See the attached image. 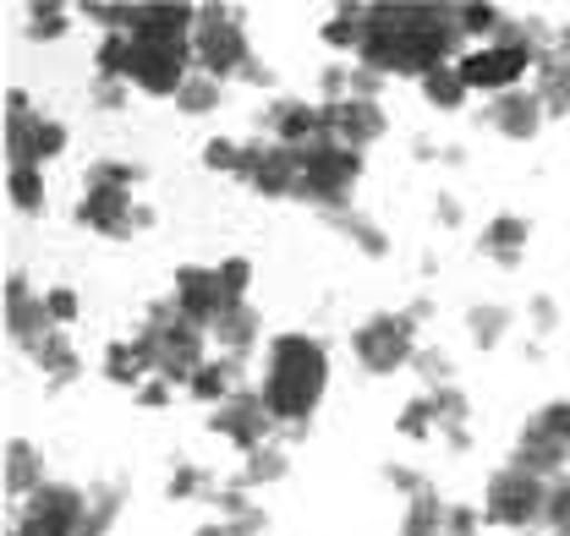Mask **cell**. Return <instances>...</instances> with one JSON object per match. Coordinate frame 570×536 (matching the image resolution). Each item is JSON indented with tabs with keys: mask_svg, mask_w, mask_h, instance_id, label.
Returning <instances> with one entry per match:
<instances>
[{
	"mask_svg": "<svg viewBox=\"0 0 570 536\" xmlns=\"http://www.w3.org/2000/svg\"><path fill=\"white\" fill-rule=\"evenodd\" d=\"M466 33L455 22V6H433V0H379L362 17V44H356V67L379 71V77H417L461 61Z\"/></svg>",
	"mask_w": 570,
	"mask_h": 536,
	"instance_id": "cell-1",
	"label": "cell"
},
{
	"mask_svg": "<svg viewBox=\"0 0 570 536\" xmlns=\"http://www.w3.org/2000/svg\"><path fill=\"white\" fill-rule=\"evenodd\" d=\"M258 395L269 405V416L291 427V433H307L313 427V410L330 395V350L324 339L302 335H275L264 345V378H258Z\"/></svg>",
	"mask_w": 570,
	"mask_h": 536,
	"instance_id": "cell-2",
	"label": "cell"
},
{
	"mask_svg": "<svg viewBox=\"0 0 570 536\" xmlns=\"http://www.w3.org/2000/svg\"><path fill=\"white\" fill-rule=\"evenodd\" d=\"M138 339H142V350H148V361H154V378H170L176 389H187L193 373L209 361V329L193 324L170 296L142 312Z\"/></svg>",
	"mask_w": 570,
	"mask_h": 536,
	"instance_id": "cell-3",
	"label": "cell"
},
{
	"mask_svg": "<svg viewBox=\"0 0 570 536\" xmlns=\"http://www.w3.org/2000/svg\"><path fill=\"white\" fill-rule=\"evenodd\" d=\"M296 153H302L296 198L313 202L324 219L341 214V208H352V192H356V181H362V153H356V148L324 137V142H313V148H296Z\"/></svg>",
	"mask_w": 570,
	"mask_h": 536,
	"instance_id": "cell-4",
	"label": "cell"
},
{
	"mask_svg": "<svg viewBox=\"0 0 570 536\" xmlns=\"http://www.w3.org/2000/svg\"><path fill=\"white\" fill-rule=\"evenodd\" d=\"M253 39L242 11L230 6H198V28H193V67L219 77V82H242V71L253 67Z\"/></svg>",
	"mask_w": 570,
	"mask_h": 536,
	"instance_id": "cell-5",
	"label": "cell"
},
{
	"mask_svg": "<svg viewBox=\"0 0 570 536\" xmlns=\"http://www.w3.org/2000/svg\"><path fill=\"white\" fill-rule=\"evenodd\" d=\"M483 520L499 532H532L549 520V482L521 466H499L483 487Z\"/></svg>",
	"mask_w": 570,
	"mask_h": 536,
	"instance_id": "cell-6",
	"label": "cell"
},
{
	"mask_svg": "<svg viewBox=\"0 0 570 536\" xmlns=\"http://www.w3.org/2000/svg\"><path fill=\"white\" fill-rule=\"evenodd\" d=\"M352 356L367 378H390L417 361V318L412 312H373L352 329Z\"/></svg>",
	"mask_w": 570,
	"mask_h": 536,
	"instance_id": "cell-7",
	"label": "cell"
},
{
	"mask_svg": "<svg viewBox=\"0 0 570 536\" xmlns=\"http://www.w3.org/2000/svg\"><path fill=\"white\" fill-rule=\"evenodd\" d=\"M510 466L532 470V476H543V482L566 476L570 470V400H549L527 416Z\"/></svg>",
	"mask_w": 570,
	"mask_h": 536,
	"instance_id": "cell-8",
	"label": "cell"
},
{
	"mask_svg": "<svg viewBox=\"0 0 570 536\" xmlns=\"http://www.w3.org/2000/svg\"><path fill=\"white\" fill-rule=\"evenodd\" d=\"M56 153H67V127L56 116H39L33 99L22 88L6 93V170H22V165H50Z\"/></svg>",
	"mask_w": 570,
	"mask_h": 536,
	"instance_id": "cell-9",
	"label": "cell"
},
{
	"mask_svg": "<svg viewBox=\"0 0 570 536\" xmlns=\"http://www.w3.org/2000/svg\"><path fill=\"white\" fill-rule=\"evenodd\" d=\"M82 515H88V487L45 482L33 498H22L11 509V532L6 536H82Z\"/></svg>",
	"mask_w": 570,
	"mask_h": 536,
	"instance_id": "cell-10",
	"label": "cell"
},
{
	"mask_svg": "<svg viewBox=\"0 0 570 536\" xmlns=\"http://www.w3.org/2000/svg\"><path fill=\"white\" fill-rule=\"evenodd\" d=\"M455 71H461V82L472 88V93H510V88H521V77L527 71H538V56L532 50H521V44H466L461 50V61H455Z\"/></svg>",
	"mask_w": 570,
	"mask_h": 536,
	"instance_id": "cell-11",
	"label": "cell"
},
{
	"mask_svg": "<svg viewBox=\"0 0 570 536\" xmlns=\"http://www.w3.org/2000/svg\"><path fill=\"white\" fill-rule=\"evenodd\" d=\"M275 416H269V405L258 389H236L225 405H214L209 410V433L214 438H225L230 449H242V455H253V449H264V444H275Z\"/></svg>",
	"mask_w": 570,
	"mask_h": 536,
	"instance_id": "cell-12",
	"label": "cell"
},
{
	"mask_svg": "<svg viewBox=\"0 0 570 536\" xmlns=\"http://www.w3.org/2000/svg\"><path fill=\"white\" fill-rule=\"evenodd\" d=\"M242 187H253L258 198H296V181H302V153L285 148L275 137H258L247 142V159H242Z\"/></svg>",
	"mask_w": 570,
	"mask_h": 536,
	"instance_id": "cell-13",
	"label": "cell"
},
{
	"mask_svg": "<svg viewBox=\"0 0 570 536\" xmlns=\"http://www.w3.org/2000/svg\"><path fill=\"white\" fill-rule=\"evenodd\" d=\"M193 50H170V44H138L132 39V67H127V82L148 93V99H176L193 77Z\"/></svg>",
	"mask_w": 570,
	"mask_h": 536,
	"instance_id": "cell-14",
	"label": "cell"
},
{
	"mask_svg": "<svg viewBox=\"0 0 570 536\" xmlns=\"http://www.w3.org/2000/svg\"><path fill=\"white\" fill-rule=\"evenodd\" d=\"M258 127L275 137V142H285V148H313V142L335 137L324 99H313V105H307V99H275V105L258 116Z\"/></svg>",
	"mask_w": 570,
	"mask_h": 536,
	"instance_id": "cell-15",
	"label": "cell"
},
{
	"mask_svg": "<svg viewBox=\"0 0 570 536\" xmlns=\"http://www.w3.org/2000/svg\"><path fill=\"white\" fill-rule=\"evenodd\" d=\"M71 219H77L82 230H94V236L121 241V236L132 230V219H138V192H121V187H82Z\"/></svg>",
	"mask_w": 570,
	"mask_h": 536,
	"instance_id": "cell-16",
	"label": "cell"
},
{
	"mask_svg": "<svg viewBox=\"0 0 570 536\" xmlns=\"http://www.w3.org/2000/svg\"><path fill=\"white\" fill-rule=\"evenodd\" d=\"M193 28H198V6H176V0H138V17H132V39H138V44L193 50Z\"/></svg>",
	"mask_w": 570,
	"mask_h": 536,
	"instance_id": "cell-17",
	"label": "cell"
},
{
	"mask_svg": "<svg viewBox=\"0 0 570 536\" xmlns=\"http://www.w3.org/2000/svg\"><path fill=\"white\" fill-rule=\"evenodd\" d=\"M50 329H61V324L50 318L45 290H33L28 274H11V279H6V335H11V345L28 350L33 339H45Z\"/></svg>",
	"mask_w": 570,
	"mask_h": 536,
	"instance_id": "cell-18",
	"label": "cell"
},
{
	"mask_svg": "<svg viewBox=\"0 0 570 536\" xmlns=\"http://www.w3.org/2000/svg\"><path fill=\"white\" fill-rule=\"evenodd\" d=\"M483 121H489V127H494V132L504 137V142H532V137L543 132L549 110H543V99H538L532 88H510V93L489 99Z\"/></svg>",
	"mask_w": 570,
	"mask_h": 536,
	"instance_id": "cell-19",
	"label": "cell"
},
{
	"mask_svg": "<svg viewBox=\"0 0 570 536\" xmlns=\"http://www.w3.org/2000/svg\"><path fill=\"white\" fill-rule=\"evenodd\" d=\"M330 127H335V142H346V148H356V153H367L379 137L390 132V116H384V105H379V99L352 93V99L330 105Z\"/></svg>",
	"mask_w": 570,
	"mask_h": 536,
	"instance_id": "cell-20",
	"label": "cell"
},
{
	"mask_svg": "<svg viewBox=\"0 0 570 536\" xmlns=\"http://www.w3.org/2000/svg\"><path fill=\"white\" fill-rule=\"evenodd\" d=\"M170 301H176L193 324H204V329H214V318L225 312V307H219L214 268H204V264H181L176 274H170Z\"/></svg>",
	"mask_w": 570,
	"mask_h": 536,
	"instance_id": "cell-21",
	"label": "cell"
},
{
	"mask_svg": "<svg viewBox=\"0 0 570 536\" xmlns=\"http://www.w3.org/2000/svg\"><path fill=\"white\" fill-rule=\"evenodd\" d=\"M527 241H532V219H521V214H494V219L483 225V236H478V252L499 268H515L527 258Z\"/></svg>",
	"mask_w": 570,
	"mask_h": 536,
	"instance_id": "cell-22",
	"label": "cell"
},
{
	"mask_svg": "<svg viewBox=\"0 0 570 536\" xmlns=\"http://www.w3.org/2000/svg\"><path fill=\"white\" fill-rule=\"evenodd\" d=\"M28 356H33V367L45 373V384H50V389H67L71 378L82 373V356H77V345L67 339V329H50L45 339H33V345H28Z\"/></svg>",
	"mask_w": 570,
	"mask_h": 536,
	"instance_id": "cell-23",
	"label": "cell"
},
{
	"mask_svg": "<svg viewBox=\"0 0 570 536\" xmlns=\"http://www.w3.org/2000/svg\"><path fill=\"white\" fill-rule=\"evenodd\" d=\"M428 405H433V421H439V444L444 449H466L472 444V405H466V395L455 389V384H444V389H423Z\"/></svg>",
	"mask_w": 570,
	"mask_h": 536,
	"instance_id": "cell-24",
	"label": "cell"
},
{
	"mask_svg": "<svg viewBox=\"0 0 570 536\" xmlns=\"http://www.w3.org/2000/svg\"><path fill=\"white\" fill-rule=\"evenodd\" d=\"M209 339L219 345V356H236V361H247L258 345H264V318L253 312V301L247 307H236V312H225L219 324L209 329Z\"/></svg>",
	"mask_w": 570,
	"mask_h": 536,
	"instance_id": "cell-25",
	"label": "cell"
},
{
	"mask_svg": "<svg viewBox=\"0 0 570 536\" xmlns=\"http://www.w3.org/2000/svg\"><path fill=\"white\" fill-rule=\"evenodd\" d=\"M242 367H247V361H236V356H209V361L193 373L187 395H193L198 405H209V410L214 405H225L236 389H242Z\"/></svg>",
	"mask_w": 570,
	"mask_h": 536,
	"instance_id": "cell-26",
	"label": "cell"
},
{
	"mask_svg": "<svg viewBox=\"0 0 570 536\" xmlns=\"http://www.w3.org/2000/svg\"><path fill=\"white\" fill-rule=\"evenodd\" d=\"M45 482H50V476H45V455H39L28 438H11V444H6V493H11V504L33 498Z\"/></svg>",
	"mask_w": 570,
	"mask_h": 536,
	"instance_id": "cell-27",
	"label": "cell"
},
{
	"mask_svg": "<svg viewBox=\"0 0 570 536\" xmlns=\"http://www.w3.org/2000/svg\"><path fill=\"white\" fill-rule=\"evenodd\" d=\"M105 378H110V384H121V389H132V395L154 378V361H148V350H142L138 335L132 339H110V345H105Z\"/></svg>",
	"mask_w": 570,
	"mask_h": 536,
	"instance_id": "cell-28",
	"label": "cell"
},
{
	"mask_svg": "<svg viewBox=\"0 0 570 536\" xmlns=\"http://www.w3.org/2000/svg\"><path fill=\"white\" fill-rule=\"evenodd\" d=\"M127 509V482L110 476V482H88V515H82V536H110L116 520Z\"/></svg>",
	"mask_w": 570,
	"mask_h": 536,
	"instance_id": "cell-29",
	"label": "cell"
},
{
	"mask_svg": "<svg viewBox=\"0 0 570 536\" xmlns=\"http://www.w3.org/2000/svg\"><path fill=\"white\" fill-rule=\"evenodd\" d=\"M532 77H538L532 93L543 99V110H549V116H570V56H560V50L538 56V71H532Z\"/></svg>",
	"mask_w": 570,
	"mask_h": 536,
	"instance_id": "cell-30",
	"label": "cell"
},
{
	"mask_svg": "<svg viewBox=\"0 0 570 536\" xmlns=\"http://www.w3.org/2000/svg\"><path fill=\"white\" fill-rule=\"evenodd\" d=\"M285 476H291V455H285L281 444H264V449H253V455L242 460V470H236L230 482H242L247 493H258V487H275Z\"/></svg>",
	"mask_w": 570,
	"mask_h": 536,
	"instance_id": "cell-31",
	"label": "cell"
},
{
	"mask_svg": "<svg viewBox=\"0 0 570 536\" xmlns=\"http://www.w3.org/2000/svg\"><path fill=\"white\" fill-rule=\"evenodd\" d=\"M444 515H450V504L423 487V493H412L406 498V509H401V536H444Z\"/></svg>",
	"mask_w": 570,
	"mask_h": 536,
	"instance_id": "cell-32",
	"label": "cell"
},
{
	"mask_svg": "<svg viewBox=\"0 0 570 536\" xmlns=\"http://www.w3.org/2000/svg\"><path fill=\"white\" fill-rule=\"evenodd\" d=\"M330 225L352 241L362 258H390V236L367 219V214H356V208H341V214H330Z\"/></svg>",
	"mask_w": 570,
	"mask_h": 536,
	"instance_id": "cell-33",
	"label": "cell"
},
{
	"mask_svg": "<svg viewBox=\"0 0 570 536\" xmlns=\"http://www.w3.org/2000/svg\"><path fill=\"white\" fill-rule=\"evenodd\" d=\"M214 285H219V307L225 312H236V307H247V290H253V258H219L214 264ZM219 312V318H225ZM214 318V324H219Z\"/></svg>",
	"mask_w": 570,
	"mask_h": 536,
	"instance_id": "cell-34",
	"label": "cell"
},
{
	"mask_svg": "<svg viewBox=\"0 0 570 536\" xmlns=\"http://www.w3.org/2000/svg\"><path fill=\"white\" fill-rule=\"evenodd\" d=\"M362 17H367V6H335V17L318 28V39H324L330 50H341V56H352V61H356V44H362Z\"/></svg>",
	"mask_w": 570,
	"mask_h": 536,
	"instance_id": "cell-35",
	"label": "cell"
},
{
	"mask_svg": "<svg viewBox=\"0 0 570 536\" xmlns=\"http://www.w3.org/2000/svg\"><path fill=\"white\" fill-rule=\"evenodd\" d=\"M466 335L478 350H494L499 339L510 335V307H499V301H483V307H472L466 312Z\"/></svg>",
	"mask_w": 570,
	"mask_h": 536,
	"instance_id": "cell-36",
	"label": "cell"
},
{
	"mask_svg": "<svg viewBox=\"0 0 570 536\" xmlns=\"http://www.w3.org/2000/svg\"><path fill=\"white\" fill-rule=\"evenodd\" d=\"M127 67H132V33H105L99 50H94V77L127 82Z\"/></svg>",
	"mask_w": 570,
	"mask_h": 536,
	"instance_id": "cell-37",
	"label": "cell"
},
{
	"mask_svg": "<svg viewBox=\"0 0 570 536\" xmlns=\"http://www.w3.org/2000/svg\"><path fill=\"white\" fill-rule=\"evenodd\" d=\"M6 192L17 214H45V170L39 165H22V170H6Z\"/></svg>",
	"mask_w": 570,
	"mask_h": 536,
	"instance_id": "cell-38",
	"label": "cell"
},
{
	"mask_svg": "<svg viewBox=\"0 0 570 536\" xmlns=\"http://www.w3.org/2000/svg\"><path fill=\"white\" fill-rule=\"evenodd\" d=\"M466 82H461V71H455V61L450 67H439V71H428L423 77V99L433 105V110H461L466 105Z\"/></svg>",
	"mask_w": 570,
	"mask_h": 536,
	"instance_id": "cell-39",
	"label": "cell"
},
{
	"mask_svg": "<svg viewBox=\"0 0 570 536\" xmlns=\"http://www.w3.org/2000/svg\"><path fill=\"white\" fill-rule=\"evenodd\" d=\"M219 99H225V82L209 77V71H193V77H187V88L176 93L181 116H209V110H219Z\"/></svg>",
	"mask_w": 570,
	"mask_h": 536,
	"instance_id": "cell-40",
	"label": "cell"
},
{
	"mask_svg": "<svg viewBox=\"0 0 570 536\" xmlns=\"http://www.w3.org/2000/svg\"><path fill=\"white\" fill-rule=\"evenodd\" d=\"M71 11H77V6H61V0L28 6V22H22V33H28V39H45V44H50V39H61V33L71 28Z\"/></svg>",
	"mask_w": 570,
	"mask_h": 536,
	"instance_id": "cell-41",
	"label": "cell"
},
{
	"mask_svg": "<svg viewBox=\"0 0 570 536\" xmlns=\"http://www.w3.org/2000/svg\"><path fill=\"white\" fill-rule=\"evenodd\" d=\"M142 181H148V170H142V165H127V159H94L88 176H82V187H121V192H132Z\"/></svg>",
	"mask_w": 570,
	"mask_h": 536,
	"instance_id": "cell-42",
	"label": "cell"
},
{
	"mask_svg": "<svg viewBox=\"0 0 570 536\" xmlns=\"http://www.w3.org/2000/svg\"><path fill=\"white\" fill-rule=\"evenodd\" d=\"M395 433H401L406 444H433V438H439V421H433V405H428V395H417V400L401 405Z\"/></svg>",
	"mask_w": 570,
	"mask_h": 536,
	"instance_id": "cell-43",
	"label": "cell"
},
{
	"mask_svg": "<svg viewBox=\"0 0 570 536\" xmlns=\"http://www.w3.org/2000/svg\"><path fill=\"white\" fill-rule=\"evenodd\" d=\"M165 498H170V504H187V498H214V476L204 466H193V460H181V466L170 470V482H165Z\"/></svg>",
	"mask_w": 570,
	"mask_h": 536,
	"instance_id": "cell-44",
	"label": "cell"
},
{
	"mask_svg": "<svg viewBox=\"0 0 570 536\" xmlns=\"http://www.w3.org/2000/svg\"><path fill=\"white\" fill-rule=\"evenodd\" d=\"M242 159H247V142H236V137H209L204 142V165L219 170V176H242Z\"/></svg>",
	"mask_w": 570,
	"mask_h": 536,
	"instance_id": "cell-45",
	"label": "cell"
},
{
	"mask_svg": "<svg viewBox=\"0 0 570 536\" xmlns=\"http://www.w3.org/2000/svg\"><path fill=\"white\" fill-rule=\"evenodd\" d=\"M554 536H570V470L549 482V520H543Z\"/></svg>",
	"mask_w": 570,
	"mask_h": 536,
	"instance_id": "cell-46",
	"label": "cell"
},
{
	"mask_svg": "<svg viewBox=\"0 0 570 536\" xmlns=\"http://www.w3.org/2000/svg\"><path fill=\"white\" fill-rule=\"evenodd\" d=\"M455 361L444 356V350H417V373H423L428 389H444V384H455V373H450Z\"/></svg>",
	"mask_w": 570,
	"mask_h": 536,
	"instance_id": "cell-47",
	"label": "cell"
},
{
	"mask_svg": "<svg viewBox=\"0 0 570 536\" xmlns=\"http://www.w3.org/2000/svg\"><path fill=\"white\" fill-rule=\"evenodd\" d=\"M45 307H50V318L67 329V324H77V290H67V285H50L45 290Z\"/></svg>",
	"mask_w": 570,
	"mask_h": 536,
	"instance_id": "cell-48",
	"label": "cell"
},
{
	"mask_svg": "<svg viewBox=\"0 0 570 536\" xmlns=\"http://www.w3.org/2000/svg\"><path fill=\"white\" fill-rule=\"evenodd\" d=\"M478 526H483V509H472V504H450L444 536H478Z\"/></svg>",
	"mask_w": 570,
	"mask_h": 536,
	"instance_id": "cell-49",
	"label": "cell"
},
{
	"mask_svg": "<svg viewBox=\"0 0 570 536\" xmlns=\"http://www.w3.org/2000/svg\"><path fill=\"white\" fill-rule=\"evenodd\" d=\"M127 99H132V82H105V77H94V105H99V110H127Z\"/></svg>",
	"mask_w": 570,
	"mask_h": 536,
	"instance_id": "cell-50",
	"label": "cell"
},
{
	"mask_svg": "<svg viewBox=\"0 0 570 536\" xmlns=\"http://www.w3.org/2000/svg\"><path fill=\"white\" fill-rule=\"evenodd\" d=\"M384 482H390L395 493H406V498H412V493H423V487H428V476H423V470L401 466V460H390V466H384Z\"/></svg>",
	"mask_w": 570,
	"mask_h": 536,
	"instance_id": "cell-51",
	"label": "cell"
},
{
	"mask_svg": "<svg viewBox=\"0 0 570 536\" xmlns=\"http://www.w3.org/2000/svg\"><path fill=\"white\" fill-rule=\"evenodd\" d=\"M132 400L148 405V410H159V405H170V400H176V384H170V378H148V384H142V389L132 395Z\"/></svg>",
	"mask_w": 570,
	"mask_h": 536,
	"instance_id": "cell-52",
	"label": "cell"
},
{
	"mask_svg": "<svg viewBox=\"0 0 570 536\" xmlns=\"http://www.w3.org/2000/svg\"><path fill=\"white\" fill-rule=\"evenodd\" d=\"M433 219H439V225H461V202L450 198V192H439V198H433Z\"/></svg>",
	"mask_w": 570,
	"mask_h": 536,
	"instance_id": "cell-53",
	"label": "cell"
},
{
	"mask_svg": "<svg viewBox=\"0 0 570 536\" xmlns=\"http://www.w3.org/2000/svg\"><path fill=\"white\" fill-rule=\"evenodd\" d=\"M532 329H538V335H549V329H554V301H549V296H538V301H532Z\"/></svg>",
	"mask_w": 570,
	"mask_h": 536,
	"instance_id": "cell-54",
	"label": "cell"
},
{
	"mask_svg": "<svg viewBox=\"0 0 570 536\" xmlns=\"http://www.w3.org/2000/svg\"><path fill=\"white\" fill-rule=\"evenodd\" d=\"M242 82H253V88H269V82H275V71H269V67H258V61H253V67L242 71Z\"/></svg>",
	"mask_w": 570,
	"mask_h": 536,
	"instance_id": "cell-55",
	"label": "cell"
},
{
	"mask_svg": "<svg viewBox=\"0 0 570 536\" xmlns=\"http://www.w3.org/2000/svg\"><path fill=\"white\" fill-rule=\"evenodd\" d=\"M406 312H412V318H417V324H423V318H433V301H428V296H417V301H412V307H406Z\"/></svg>",
	"mask_w": 570,
	"mask_h": 536,
	"instance_id": "cell-56",
	"label": "cell"
},
{
	"mask_svg": "<svg viewBox=\"0 0 570 536\" xmlns=\"http://www.w3.org/2000/svg\"><path fill=\"white\" fill-rule=\"evenodd\" d=\"M554 50H560V56H570V22H560V28H554Z\"/></svg>",
	"mask_w": 570,
	"mask_h": 536,
	"instance_id": "cell-57",
	"label": "cell"
},
{
	"mask_svg": "<svg viewBox=\"0 0 570 536\" xmlns=\"http://www.w3.org/2000/svg\"><path fill=\"white\" fill-rule=\"evenodd\" d=\"M193 536H230V532H225L219 520H209V526H198V532H193Z\"/></svg>",
	"mask_w": 570,
	"mask_h": 536,
	"instance_id": "cell-58",
	"label": "cell"
}]
</instances>
